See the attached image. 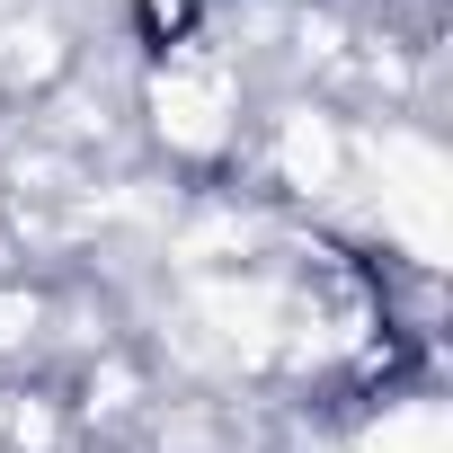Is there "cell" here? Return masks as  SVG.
I'll return each instance as SVG.
<instances>
[{"instance_id": "cell-3", "label": "cell", "mask_w": 453, "mask_h": 453, "mask_svg": "<svg viewBox=\"0 0 453 453\" xmlns=\"http://www.w3.org/2000/svg\"><path fill=\"white\" fill-rule=\"evenodd\" d=\"M365 453H453V418H444V400H391L382 426L365 435Z\"/></svg>"}, {"instance_id": "cell-1", "label": "cell", "mask_w": 453, "mask_h": 453, "mask_svg": "<svg viewBox=\"0 0 453 453\" xmlns=\"http://www.w3.org/2000/svg\"><path fill=\"white\" fill-rule=\"evenodd\" d=\"M444 151L418 142V134H382V232L409 241L418 267L444 258Z\"/></svg>"}, {"instance_id": "cell-4", "label": "cell", "mask_w": 453, "mask_h": 453, "mask_svg": "<svg viewBox=\"0 0 453 453\" xmlns=\"http://www.w3.org/2000/svg\"><path fill=\"white\" fill-rule=\"evenodd\" d=\"M285 178H294V187H329V178H338V134H329V116H285Z\"/></svg>"}, {"instance_id": "cell-2", "label": "cell", "mask_w": 453, "mask_h": 453, "mask_svg": "<svg viewBox=\"0 0 453 453\" xmlns=\"http://www.w3.org/2000/svg\"><path fill=\"white\" fill-rule=\"evenodd\" d=\"M151 116H160V134H169L178 151H222V142H232V116H241V89H232L222 63L178 54V63L160 72V89H151Z\"/></svg>"}, {"instance_id": "cell-5", "label": "cell", "mask_w": 453, "mask_h": 453, "mask_svg": "<svg viewBox=\"0 0 453 453\" xmlns=\"http://www.w3.org/2000/svg\"><path fill=\"white\" fill-rule=\"evenodd\" d=\"M27 329H36V303L27 294H0V347H19Z\"/></svg>"}]
</instances>
